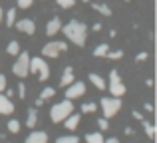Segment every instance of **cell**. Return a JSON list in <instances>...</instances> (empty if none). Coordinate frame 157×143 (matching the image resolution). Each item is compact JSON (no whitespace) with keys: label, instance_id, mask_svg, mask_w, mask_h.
<instances>
[{"label":"cell","instance_id":"obj_13","mask_svg":"<svg viewBox=\"0 0 157 143\" xmlns=\"http://www.w3.org/2000/svg\"><path fill=\"white\" fill-rule=\"evenodd\" d=\"M60 28H62V20L60 18H52L50 22L46 24V34L48 36H56L58 32H60Z\"/></svg>","mask_w":157,"mask_h":143},{"label":"cell","instance_id":"obj_6","mask_svg":"<svg viewBox=\"0 0 157 143\" xmlns=\"http://www.w3.org/2000/svg\"><path fill=\"white\" fill-rule=\"evenodd\" d=\"M28 66H30V56L26 54V52H22V54H18V60L14 62V66H12V73L18 77H26L28 73Z\"/></svg>","mask_w":157,"mask_h":143},{"label":"cell","instance_id":"obj_12","mask_svg":"<svg viewBox=\"0 0 157 143\" xmlns=\"http://www.w3.org/2000/svg\"><path fill=\"white\" fill-rule=\"evenodd\" d=\"M109 93H111L113 97H121V96H125V85L121 84V80L109 81Z\"/></svg>","mask_w":157,"mask_h":143},{"label":"cell","instance_id":"obj_39","mask_svg":"<svg viewBox=\"0 0 157 143\" xmlns=\"http://www.w3.org/2000/svg\"><path fill=\"white\" fill-rule=\"evenodd\" d=\"M125 2H129V0H125Z\"/></svg>","mask_w":157,"mask_h":143},{"label":"cell","instance_id":"obj_38","mask_svg":"<svg viewBox=\"0 0 157 143\" xmlns=\"http://www.w3.org/2000/svg\"><path fill=\"white\" fill-rule=\"evenodd\" d=\"M2 18H4V12H2V8H0V22H2Z\"/></svg>","mask_w":157,"mask_h":143},{"label":"cell","instance_id":"obj_24","mask_svg":"<svg viewBox=\"0 0 157 143\" xmlns=\"http://www.w3.org/2000/svg\"><path fill=\"white\" fill-rule=\"evenodd\" d=\"M54 96H56V89H54V88H44L42 92H40V100H44V101L50 100V97H54Z\"/></svg>","mask_w":157,"mask_h":143},{"label":"cell","instance_id":"obj_34","mask_svg":"<svg viewBox=\"0 0 157 143\" xmlns=\"http://www.w3.org/2000/svg\"><path fill=\"white\" fill-rule=\"evenodd\" d=\"M104 143H119L117 137H109V139H104Z\"/></svg>","mask_w":157,"mask_h":143},{"label":"cell","instance_id":"obj_32","mask_svg":"<svg viewBox=\"0 0 157 143\" xmlns=\"http://www.w3.org/2000/svg\"><path fill=\"white\" fill-rule=\"evenodd\" d=\"M6 89V76L4 73H0V93Z\"/></svg>","mask_w":157,"mask_h":143},{"label":"cell","instance_id":"obj_31","mask_svg":"<svg viewBox=\"0 0 157 143\" xmlns=\"http://www.w3.org/2000/svg\"><path fill=\"white\" fill-rule=\"evenodd\" d=\"M16 2H18L20 8H30L32 4H34V0H16Z\"/></svg>","mask_w":157,"mask_h":143},{"label":"cell","instance_id":"obj_33","mask_svg":"<svg viewBox=\"0 0 157 143\" xmlns=\"http://www.w3.org/2000/svg\"><path fill=\"white\" fill-rule=\"evenodd\" d=\"M145 60H147V52H139L135 56V62H145Z\"/></svg>","mask_w":157,"mask_h":143},{"label":"cell","instance_id":"obj_30","mask_svg":"<svg viewBox=\"0 0 157 143\" xmlns=\"http://www.w3.org/2000/svg\"><path fill=\"white\" fill-rule=\"evenodd\" d=\"M98 125H100V129H101V131H105V129L109 127V121H107L105 117H100V119H98Z\"/></svg>","mask_w":157,"mask_h":143},{"label":"cell","instance_id":"obj_17","mask_svg":"<svg viewBox=\"0 0 157 143\" xmlns=\"http://www.w3.org/2000/svg\"><path fill=\"white\" fill-rule=\"evenodd\" d=\"M86 143H104V135H101L100 131L86 133Z\"/></svg>","mask_w":157,"mask_h":143},{"label":"cell","instance_id":"obj_37","mask_svg":"<svg viewBox=\"0 0 157 143\" xmlns=\"http://www.w3.org/2000/svg\"><path fill=\"white\" fill-rule=\"evenodd\" d=\"M145 111H153V105H151V103H145Z\"/></svg>","mask_w":157,"mask_h":143},{"label":"cell","instance_id":"obj_8","mask_svg":"<svg viewBox=\"0 0 157 143\" xmlns=\"http://www.w3.org/2000/svg\"><path fill=\"white\" fill-rule=\"evenodd\" d=\"M16 30H18V32H22V34L32 36V34L36 32V22H34V20H30V18L18 20V22H16Z\"/></svg>","mask_w":157,"mask_h":143},{"label":"cell","instance_id":"obj_29","mask_svg":"<svg viewBox=\"0 0 157 143\" xmlns=\"http://www.w3.org/2000/svg\"><path fill=\"white\" fill-rule=\"evenodd\" d=\"M18 97H20V100L26 97V84H24V81H20V84H18Z\"/></svg>","mask_w":157,"mask_h":143},{"label":"cell","instance_id":"obj_16","mask_svg":"<svg viewBox=\"0 0 157 143\" xmlns=\"http://www.w3.org/2000/svg\"><path fill=\"white\" fill-rule=\"evenodd\" d=\"M38 125V109H30L28 111V117H26V127L34 129Z\"/></svg>","mask_w":157,"mask_h":143},{"label":"cell","instance_id":"obj_26","mask_svg":"<svg viewBox=\"0 0 157 143\" xmlns=\"http://www.w3.org/2000/svg\"><path fill=\"white\" fill-rule=\"evenodd\" d=\"M143 127H145V133H147V137H149V139H153V137H155V127L149 123V121H143Z\"/></svg>","mask_w":157,"mask_h":143},{"label":"cell","instance_id":"obj_7","mask_svg":"<svg viewBox=\"0 0 157 143\" xmlns=\"http://www.w3.org/2000/svg\"><path fill=\"white\" fill-rule=\"evenodd\" d=\"M84 93H86V84L84 81L74 80L70 85H66V100H76V97H82Z\"/></svg>","mask_w":157,"mask_h":143},{"label":"cell","instance_id":"obj_15","mask_svg":"<svg viewBox=\"0 0 157 143\" xmlns=\"http://www.w3.org/2000/svg\"><path fill=\"white\" fill-rule=\"evenodd\" d=\"M88 80H90V81H92V84H94V85H96V88H98V89H101V92H104V89L107 88V84H105V80H104V77H101V76H100V73H94V72H92V73H90V76H88Z\"/></svg>","mask_w":157,"mask_h":143},{"label":"cell","instance_id":"obj_20","mask_svg":"<svg viewBox=\"0 0 157 143\" xmlns=\"http://www.w3.org/2000/svg\"><path fill=\"white\" fill-rule=\"evenodd\" d=\"M6 52H8L10 56H18V54H20V44L16 42V40L8 42V48H6Z\"/></svg>","mask_w":157,"mask_h":143},{"label":"cell","instance_id":"obj_11","mask_svg":"<svg viewBox=\"0 0 157 143\" xmlns=\"http://www.w3.org/2000/svg\"><path fill=\"white\" fill-rule=\"evenodd\" d=\"M24 143H48V133L46 131H30V135L26 137Z\"/></svg>","mask_w":157,"mask_h":143},{"label":"cell","instance_id":"obj_18","mask_svg":"<svg viewBox=\"0 0 157 143\" xmlns=\"http://www.w3.org/2000/svg\"><path fill=\"white\" fill-rule=\"evenodd\" d=\"M107 50H109V46H107V44H100V46L94 48V56H96V58H105Z\"/></svg>","mask_w":157,"mask_h":143},{"label":"cell","instance_id":"obj_25","mask_svg":"<svg viewBox=\"0 0 157 143\" xmlns=\"http://www.w3.org/2000/svg\"><path fill=\"white\" fill-rule=\"evenodd\" d=\"M94 10H98L100 14H104V16H111V8L105 6V4H94Z\"/></svg>","mask_w":157,"mask_h":143},{"label":"cell","instance_id":"obj_19","mask_svg":"<svg viewBox=\"0 0 157 143\" xmlns=\"http://www.w3.org/2000/svg\"><path fill=\"white\" fill-rule=\"evenodd\" d=\"M94 111H98L96 101H86V103H82V113H94Z\"/></svg>","mask_w":157,"mask_h":143},{"label":"cell","instance_id":"obj_3","mask_svg":"<svg viewBox=\"0 0 157 143\" xmlns=\"http://www.w3.org/2000/svg\"><path fill=\"white\" fill-rule=\"evenodd\" d=\"M28 72H30V73H36L40 81H46L48 77H50V68H48L46 62H44V58H40V56H36V58H30Z\"/></svg>","mask_w":157,"mask_h":143},{"label":"cell","instance_id":"obj_27","mask_svg":"<svg viewBox=\"0 0 157 143\" xmlns=\"http://www.w3.org/2000/svg\"><path fill=\"white\" fill-rule=\"evenodd\" d=\"M121 56H123V52H121V50H107L105 58H109V60H119Z\"/></svg>","mask_w":157,"mask_h":143},{"label":"cell","instance_id":"obj_4","mask_svg":"<svg viewBox=\"0 0 157 143\" xmlns=\"http://www.w3.org/2000/svg\"><path fill=\"white\" fill-rule=\"evenodd\" d=\"M100 105H101V111H104V117L105 119H111L121 109V100L119 97H101Z\"/></svg>","mask_w":157,"mask_h":143},{"label":"cell","instance_id":"obj_28","mask_svg":"<svg viewBox=\"0 0 157 143\" xmlns=\"http://www.w3.org/2000/svg\"><path fill=\"white\" fill-rule=\"evenodd\" d=\"M56 4L60 8H72L74 4H76V0H56Z\"/></svg>","mask_w":157,"mask_h":143},{"label":"cell","instance_id":"obj_5","mask_svg":"<svg viewBox=\"0 0 157 143\" xmlns=\"http://www.w3.org/2000/svg\"><path fill=\"white\" fill-rule=\"evenodd\" d=\"M68 50V44L62 42V40H54V42H48L44 44L42 48V54L46 56V58H58V56L62 54V52Z\"/></svg>","mask_w":157,"mask_h":143},{"label":"cell","instance_id":"obj_36","mask_svg":"<svg viewBox=\"0 0 157 143\" xmlns=\"http://www.w3.org/2000/svg\"><path fill=\"white\" fill-rule=\"evenodd\" d=\"M133 117H135V119H143V115L139 111H133Z\"/></svg>","mask_w":157,"mask_h":143},{"label":"cell","instance_id":"obj_35","mask_svg":"<svg viewBox=\"0 0 157 143\" xmlns=\"http://www.w3.org/2000/svg\"><path fill=\"white\" fill-rule=\"evenodd\" d=\"M145 85H147V88H151V85H153V80H151V77H147V80H145Z\"/></svg>","mask_w":157,"mask_h":143},{"label":"cell","instance_id":"obj_23","mask_svg":"<svg viewBox=\"0 0 157 143\" xmlns=\"http://www.w3.org/2000/svg\"><path fill=\"white\" fill-rule=\"evenodd\" d=\"M20 129H22V123H20L18 119H10L8 121V131L10 133H18Z\"/></svg>","mask_w":157,"mask_h":143},{"label":"cell","instance_id":"obj_21","mask_svg":"<svg viewBox=\"0 0 157 143\" xmlns=\"http://www.w3.org/2000/svg\"><path fill=\"white\" fill-rule=\"evenodd\" d=\"M56 143H80V137L78 135H60L56 139Z\"/></svg>","mask_w":157,"mask_h":143},{"label":"cell","instance_id":"obj_10","mask_svg":"<svg viewBox=\"0 0 157 143\" xmlns=\"http://www.w3.org/2000/svg\"><path fill=\"white\" fill-rule=\"evenodd\" d=\"M80 121H82V115L80 113H70L68 117L64 119V127L68 129V131H74V129H78V125H80Z\"/></svg>","mask_w":157,"mask_h":143},{"label":"cell","instance_id":"obj_14","mask_svg":"<svg viewBox=\"0 0 157 143\" xmlns=\"http://www.w3.org/2000/svg\"><path fill=\"white\" fill-rule=\"evenodd\" d=\"M72 81H74V68L68 66L64 70V73H62V77H60V85H62V88H66V85H70Z\"/></svg>","mask_w":157,"mask_h":143},{"label":"cell","instance_id":"obj_22","mask_svg":"<svg viewBox=\"0 0 157 143\" xmlns=\"http://www.w3.org/2000/svg\"><path fill=\"white\" fill-rule=\"evenodd\" d=\"M4 16H6V26L12 28V26H14V22H16V10H14V8H10Z\"/></svg>","mask_w":157,"mask_h":143},{"label":"cell","instance_id":"obj_9","mask_svg":"<svg viewBox=\"0 0 157 143\" xmlns=\"http://www.w3.org/2000/svg\"><path fill=\"white\" fill-rule=\"evenodd\" d=\"M10 113H14V103L10 101L8 96L0 93V115H10Z\"/></svg>","mask_w":157,"mask_h":143},{"label":"cell","instance_id":"obj_1","mask_svg":"<svg viewBox=\"0 0 157 143\" xmlns=\"http://www.w3.org/2000/svg\"><path fill=\"white\" fill-rule=\"evenodd\" d=\"M60 32H64V36L70 40L72 44H76L78 48H82L86 44V38H88V26L84 22H78V20H70L68 24L60 28Z\"/></svg>","mask_w":157,"mask_h":143},{"label":"cell","instance_id":"obj_2","mask_svg":"<svg viewBox=\"0 0 157 143\" xmlns=\"http://www.w3.org/2000/svg\"><path fill=\"white\" fill-rule=\"evenodd\" d=\"M72 111H74L72 100H62V101H58V103L52 105V109H50V119L54 121V123H62V121H64Z\"/></svg>","mask_w":157,"mask_h":143}]
</instances>
